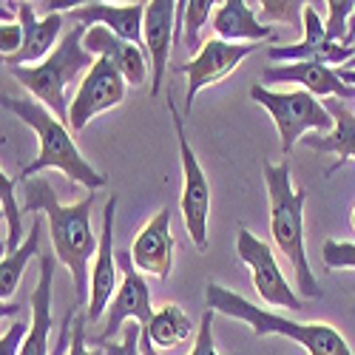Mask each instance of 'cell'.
I'll return each instance as SVG.
<instances>
[{
	"mask_svg": "<svg viewBox=\"0 0 355 355\" xmlns=\"http://www.w3.org/2000/svg\"><path fill=\"white\" fill-rule=\"evenodd\" d=\"M23 214H46L49 236H51V253L57 261L66 264L74 284V307H88L92 299V270L88 261L97 256L100 239L92 227V208H94V191H88L80 202L63 205L57 199L49 176H32L23 182Z\"/></svg>",
	"mask_w": 355,
	"mask_h": 355,
	"instance_id": "cell-1",
	"label": "cell"
},
{
	"mask_svg": "<svg viewBox=\"0 0 355 355\" xmlns=\"http://www.w3.org/2000/svg\"><path fill=\"white\" fill-rule=\"evenodd\" d=\"M6 111H12L23 125H28L35 134H37V142H40V154L32 165H26L20 173H17V182H26L32 176H40L43 171H60L66 173L71 182H80L83 188L88 191H100L108 185L105 173H100L94 165H88V159L80 154V148L69 131L66 123H60L57 116L40 105L35 97H12V94H3L0 100Z\"/></svg>",
	"mask_w": 355,
	"mask_h": 355,
	"instance_id": "cell-2",
	"label": "cell"
},
{
	"mask_svg": "<svg viewBox=\"0 0 355 355\" xmlns=\"http://www.w3.org/2000/svg\"><path fill=\"white\" fill-rule=\"evenodd\" d=\"M264 185H268V199H270V233L273 245L279 253L290 261L295 284H299L302 295L307 299H321V284L313 276L310 259H307V245H304V202L307 191L293 188L290 182V168L287 165H273L264 162Z\"/></svg>",
	"mask_w": 355,
	"mask_h": 355,
	"instance_id": "cell-3",
	"label": "cell"
},
{
	"mask_svg": "<svg viewBox=\"0 0 355 355\" xmlns=\"http://www.w3.org/2000/svg\"><path fill=\"white\" fill-rule=\"evenodd\" d=\"M88 26H74L63 35L60 46H57L40 66H12L9 74L32 94L40 105H46L57 120L69 125V111H71V97L69 88L74 83H83L97 63L94 54H88L83 40H85Z\"/></svg>",
	"mask_w": 355,
	"mask_h": 355,
	"instance_id": "cell-4",
	"label": "cell"
},
{
	"mask_svg": "<svg viewBox=\"0 0 355 355\" xmlns=\"http://www.w3.org/2000/svg\"><path fill=\"white\" fill-rule=\"evenodd\" d=\"M205 299H208V307L214 313H222V315H230V318H239V321L250 324L256 338L284 336L295 344H302L307 349V355H352L347 338L336 327H330V324H321V321L299 324V321L282 318L279 313L264 310L256 302H248L245 295L233 293V290H227L216 282H211L208 287H205Z\"/></svg>",
	"mask_w": 355,
	"mask_h": 355,
	"instance_id": "cell-5",
	"label": "cell"
},
{
	"mask_svg": "<svg viewBox=\"0 0 355 355\" xmlns=\"http://www.w3.org/2000/svg\"><path fill=\"white\" fill-rule=\"evenodd\" d=\"M250 97L270 111L279 139H282V151L290 154L295 142H302L310 131L313 134H330L336 128L330 111L318 103L310 92L299 88V92H270L261 83L250 85Z\"/></svg>",
	"mask_w": 355,
	"mask_h": 355,
	"instance_id": "cell-6",
	"label": "cell"
},
{
	"mask_svg": "<svg viewBox=\"0 0 355 355\" xmlns=\"http://www.w3.org/2000/svg\"><path fill=\"white\" fill-rule=\"evenodd\" d=\"M165 105L168 114L173 120V131H176V145H180V162H182V199H180V208H182V219L188 227L191 242L196 245V250H208V214H211V182L205 176L193 148L188 142L185 134V120L182 114L176 111L173 100L165 94Z\"/></svg>",
	"mask_w": 355,
	"mask_h": 355,
	"instance_id": "cell-7",
	"label": "cell"
},
{
	"mask_svg": "<svg viewBox=\"0 0 355 355\" xmlns=\"http://www.w3.org/2000/svg\"><path fill=\"white\" fill-rule=\"evenodd\" d=\"M116 268H120L123 273V284L116 287V295L111 299L108 310H105V321H103V333L97 336V347L108 344L116 333H120V327L134 318L139 327H148L154 318V304H151V290H148L145 279L139 276L137 264L131 259V250H120L116 253Z\"/></svg>",
	"mask_w": 355,
	"mask_h": 355,
	"instance_id": "cell-8",
	"label": "cell"
},
{
	"mask_svg": "<svg viewBox=\"0 0 355 355\" xmlns=\"http://www.w3.org/2000/svg\"><path fill=\"white\" fill-rule=\"evenodd\" d=\"M236 256H239L248 268H250V276H253V287L259 293V299L264 304H273V307H284V310H293L299 313L304 307V302L299 295L293 293V287L287 284L279 261L273 256V248L268 242L256 239L250 230H239V239H236Z\"/></svg>",
	"mask_w": 355,
	"mask_h": 355,
	"instance_id": "cell-9",
	"label": "cell"
},
{
	"mask_svg": "<svg viewBox=\"0 0 355 355\" xmlns=\"http://www.w3.org/2000/svg\"><path fill=\"white\" fill-rule=\"evenodd\" d=\"M253 51H259V43H225L219 37L208 40L202 46V51L185 66H180V71L188 77V88H185V111L191 114L193 108V100L199 97L202 88L208 85H216L222 83L225 77H230L236 69L242 66L245 57H250Z\"/></svg>",
	"mask_w": 355,
	"mask_h": 355,
	"instance_id": "cell-10",
	"label": "cell"
},
{
	"mask_svg": "<svg viewBox=\"0 0 355 355\" xmlns=\"http://www.w3.org/2000/svg\"><path fill=\"white\" fill-rule=\"evenodd\" d=\"M125 77L116 71L108 60H97L83 83L77 85V94L71 97V111H69V131L80 134L97 114L120 105L125 100Z\"/></svg>",
	"mask_w": 355,
	"mask_h": 355,
	"instance_id": "cell-11",
	"label": "cell"
},
{
	"mask_svg": "<svg viewBox=\"0 0 355 355\" xmlns=\"http://www.w3.org/2000/svg\"><path fill=\"white\" fill-rule=\"evenodd\" d=\"M268 57L279 63H321V66H338L344 69L352 57L355 49L344 43H330L327 40V28H324L315 3L304 6V40L293 43V46H273L268 49Z\"/></svg>",
	"mask_w": 355,
	"mask_h": 355,
	"instance_id": "cell-12",
	"label": "cell"
},
{
	"mask_svg": "<svg viewBox=\"0 0 355 355\" xmlns=\"http://www.w3.org/2000/svg\"><path fill=\"white\" fill-rule=\"evenodd\" d=\"M173 35H176V3H171V0H151V3H145L142 43H145L148 63H151V97L162 94Z\"/></svg>",
	"mask_w": 355,
	"mask_h": 355,
	"instance_id": "cell-13",
	"label": "cell"
},
{
	"mask_svg": "<svg viewBox=\"0 0 355 355\" xmlns=\"http://www.w3.org/2000/svg\"><path fill=\"white\" fill-rule=\"evenodd\" d=\"M282 83L302 85L313 97H333V100H344V103H349V97H355V88L338 77V69L321 66V63H279V66H268L261 71L264 88L282 85Z\"/></svg>",
	"mask_w": 355,
	"mask_h": 355,
	"instance_id": "cell-14",
	"label": "cell"
},
{
	"mask_svg": "<svg viewBox=\"0 0 355 355\" xmlns=\"http://www.w3.org/2000/svg\"><path fill=\"white\" fill-rule=\"evenodd\" d=\"M114 214H116V196H108L103 211V230H100V250L97 261L92 264V299L85 307V318L97 321L105 315L111 299L116 295V250H114Z\"/></svg>",
	"mask_w": 355,
	"mask_h": 355,
	"instance_id": "cell-15",
	"label": "cell"
},
{
	"mask_svg": "<svg viewBox=\"0 0 355 355\" xmlns=\"http://www.w3.org/2000/svg\"><path fill=\"white\" fill-rule=\"evenodd\" d=\"M173 248L176 242L171 233V211L162 208L137 233V239L131 245V259L139 273L168 279L173 270Z\"/></svg>",
	"mask_w": 355,
	"mask_h": 355,
	"instance_id": "cell-16",
	"label": "cell"
},
{
	"mask_svg": "<svg viewBox=\"0 0 355 355\" xmlns=\"http://www.w3.org/2000/svg\"><path fill=\"white\" fill-rule=\"evenodd\" d=\"M20 26H23V49L20 54H15L12 60H3L6 69L12 66H40L46 57L60 46V35H63V15H51V17H37L35 3H12Z\"/></svg>",
	"mask_w": 355,
	"mask_h": 355,
	"instance_id": "cell-17",
	"label": "cell"
},
{
	"mask_svg": "<svg viewBox=\"0 0 355 355\" xmlns=\"http://www.w3.org/2000/svg\"><path fill=\"white\" fill-rule=\"evenodd\" d=\"M83 46H85L88 54H94L97 60H108L125 77L128 85H145V80H148V54L142 51V46H134L123 37H116L114 32H108L105 26L88 28Z\"/></svg>",
	"mask_w": 355,
	"mask_h": 355,
	"instance_id": "cell-18",
	"label": "cell"
},
{
	"mask_svg": "<svg viewBox=\"0 0 355 355\" xmlns=\"http://www.w3.org/2000/svg\"><path fill=\"white\" fill-rule=\"evenodd\" d=\"M69 20L77 26H105L108 32L123 37L134 46H142V23H145V3H83L69 12Z\"/></svg>",
	"mask_w": 355,
	"mask_h": 355,
	"instance_id": "cell-19",
	"label": "cell"
},
{
	"mask_svg": "<svg viewBox=\"0 0 355 355\" xmlns=\"http://www.w3.org/2000/svg\"><path fill=\"white\" fill-rule=\"evenodd\" d=\"M54 264L57 256L49 250L40 256V279L37 287L28 295V307H32V324H28V336L23 341L20 355H51L49 333H51V284H54Z\"/></svg>",
	"mask_w": 355,
	"mask_h": 355,
	"instance_id": "cell-20",
	"label": "cell"
},
{
	"mask_svg": "<svg viewBox=\"0 0 355 355\" xmlns=\"http://www.w3.org/2000/svg\"><path fill=\"white\" fill-rule=\"evenodd\" d=\"M214 35L225 43H264L270 40L279 28L259 20V12L245 0H225L214 15Z\"/></svg>",
	"mask_w": 355,
	"mask_h": 355,
	"instance_id": "cell-21",
	"label": "cell"
},
{
	"mask_svg": "<svg viewBox=\"0 0 355 355\" xmlns=\"http://www.w3.org/2000/svg\"><path fill=\"white\" fill-rule=\"evenodd\" d=\"M324 108L330 111L336 128L330 134H307L302 145L313 148V151H333L338 154L336 165L324 171V176H333L338 168L347 165V159H355V111L344 100H324Z\"/></svg>",
	"mask_w": 355,
	"mask_h": 355,
	"instance_id": "cell-22",
	"label": "cell"
},
{
	"mask_svg": "<svg viewBox=\"0 0 355 355\" xmlns=\"http://www.w3.org/2000/svg\"><path fill=\"white\" fill-rule=\"evenodd\" d=\"M145 333H148V338L154 341L157 349H171V347H180V344H185L191 338L193 324H191L188 313L180 304H162L154 313L151 324L145 327Z\"/></svg>",
	"mask_w": 355,
	"mask_h": 355,
	"instance_id": "cell-23",
	"label": "cell"
},
{
	"mask_svg": "<svg viewBox=\"0 0 355 355\" xmlns=\"http://www.w3.org/2000/svg\"><path fill=\"white\" fill-rule=\"evenodd\" d=\"M40 233H43V219L35 216L32 219V233H28V239L23 242L20 250L15 253H6L3 261H0V302H12V295L23 279V268L28 264V259L37 256V245H40Z\"/></svg>",
	"mask_w": 355,
	"mask_h": 355,
	"instance_id": "cell-24",
	"label": "cell"
},
{
	"mask_svg": "<svg viewBox=\"0 0 355 355\" xmlns=\"http://www.w3.org/2000/svg\"><path fill=\"white\" fill-rule=\"evenodd\" d=\"M15 182L6 171L0 173V205H3V222H6V239H3V256L23 248V205L15 196Z\"/></svg>",
	"mask_w": 355,
	"mask_h": 355,
	"instance_id": "cell-25",
	"label": "cell"
},
{
	"mask_svg": "<svg viewBox=\"0 0 355 355\" xmlns=\"http://www.w3.org/2000/svg\"><path fill=\"white\" fill-rule=\"evenodd\" d=\"M214 6H216L214 0H188L185 3V46L193 57L202 51V46H199L202 28L214 23V15H216Z\"/></svg>",
	"mask_w": 355,
	"mask_h": 355,
	"instance_id": "cell-26",
	"label": "cell"
},
{
	"mask_svg": "<svg viewBox=\"0 0 355 355\" xmlns=\"http://www.w3.org/2000/svg\"><path fill=\"white\" fill-rule=\"evenodd\" d=\"M304 6L307 3H299V0H282V3H276V0H264V3H259V20L268 23V26L290 23V26L299 28L302 17H304Z\"/></svg>",
	"mask_w": 355,
	"mask_h": 355,
	"instance_id": "cell-27",
	"label": "cell"
},
{
	"mask_svg": "<svg viewBox=\"0 0 355 355\" xmlns=\"http://www.w3.org/2000/svg\"><path fill=\"white\" fill-rule=\"evenodd\" d=\"M355 12V0H330L327 3V40L330 43H344L347 40V26H349V17Z\"/></svg>",
	"mask_w": 355,
	"mask_h": 355,
	"instance_id": "cell-28",
	"label": "cell"
},
{
	"mask_svg": "<svg viewBox=\"0 0 355 355\" xmlns=\"http://www.w3.org/2000/svg\"><path fill=\"white\" fill-rule=\"evenodd\" d=\"M321 261L330 270H344L355 268V242H336V239H324L321 248Z\"/></svg>",
	"mask_w": 355,
	"mask_h": 355,
	"instance_id": "cell-29",
	"label": "cell"
},
{
	"mask_svg": "<svg viewBox=\"0 0 355 355\" xmlns=\"http://www.w3.org/2000/svg\"><path fill=\"white\" fill-rule=\"evenodd\" d=\"M191 355H219L216 352V344H214V310L211 307L202 313L199 333H196V341H193Z\"/></svg>",
	"mask_w": 355,
	"mask_h": 355,
	"instance_id": "cell-30",
	"label": "cell"
},
{
	"mask_svg": "<svg viewBox=\"0 0 355 355\" xmlns=\"http://www.w3.org/2000/svg\"><path fill=\"white\" fill-rule=\"evenodd\" d=\"M139 338H142V327L139 324H128L123 330V341H108L105 355H139Z\"/></svg>",
	"mask_w": 355,
	"mask_h": 355,
	"instance_id": "cell-31",
	"label": "cell"
},
{
	"mask_svg": "<svg viewBox=\"0 0 355 355\" xmlns=\"http://www.w3.org/2000/svg\"><path fill=\"white\" fill-rule=\"evenodd\" d=\"M23 26L20 23H3L0 26V51H3V60H12L15 54H20L23 49Z\"/></svg>",
	"mask_w": 355,
	"mask_h": 355,
	"instance_id": "cell-32",
	"label": "cell"
},
{
	"mask_svg": "<svg viewBox=\"0 0 355 355\" xmlns=\"http://www.w3.org/2000/svg\"><path fill=\"white\" fill-rule=\"evenodd\" d=\"M26 336H28L26 321H12V327L3 333V338H0V355H20Z\"/></svg>",
	"mask_w": 355,
	"mask_h": 355,
	"instance_id": "cell-33",
	"label": "cell"
},
{
	"mask_svg": "<svg viewBox=\"0 0 355 355\" xmlns=\"http://www.w3.org/2000/svg\"><path fill=\"white\" fill-rule=\"evenodd\" d=\"M77 310H80V307H77ZM69 355H105V347H97V349H88V347H85V318H83L80 313L74 315V333H71Z\"/></svg>",
	"mask_w": 355,
	"mask_h": 355,
	"instance_id": "cell-34",
	"label": "cell"
},
{
	"mask_svg": "<svg viewBox=\"0 0 355 355\" xmlns=\"http://www.w3.org/2000/svg\"><path fill=\"white\" fill-rule=\"evenodd\" d=\"M74 315H77V307L66 313L63 324H60V333H57V341L51 347V355H69V347H71V327H74Z\"/></svg>",
	"mask_w": 355,
	"mask_h": 355,
	"instance_id": "cell-35",
	"label": "cell"
},
{
	"mask_svg": "<svg viewBox=\"0 0 355 355\" xmlns=\"http://www.w3.org/2000/svg\"><path fill=\"white\" fill-rule=\"evenodd\" d=\"M139 355H162L157 347H154V341L148 338V333H145V327H142V338H139Z\"/></svg>",
	"mask_w": 355,
	"mask_h": 355,
	"instance_id": "cell-36",
	"label": "cell"
},
{
	"mask_svg": "<svg viewBox=\"0 0 355 355\" xmlns=\"http://www.w3.org/2000/svg\"><path fill=\"white\" fill-rule=\"evenodd\" d=\"M344 46L355 49V12H352V17H349V26H347V40H344Z\"/></svg>",
	"mask_w": 355,
	"mask_h": 355,
	"instance_id": "cell-37",
	"label": "cell"
},
{
	"mask_svg": "<svg viewBox=\"0 0 355 355\" xmlns=\"http://www.w3.org/2000/svg\"><path fill=\"white\" fill-rule=\"evenodd\" d=\"M338 77H341L347 85H352V88H355V69H338Z\"/></svg>",
	"mask_w": 355,
	"mask_h": 355,
	"instance_id": "cell-38",
	"label": "cell"
},
{
	"mask_svg": "<svg viewBox=\"0 0 355 355\" xmlns=\"http://www.w3.org/2000/svg\"><path fill=\"white\" fill-rule=\"evenodd\" d=\"M17 310H20L17 304H3V307H0V315L6 318V315H12V313H17Z\"/></svg>",
	"mask_w": 355,
	"mask_h": 355,
	"instance_id": "cell-39",
	"label": "cell"
},
{
	"mask_svg": "<svg viewBox=\"0 0 355 355\" xmlns=\"http://www.w3.org/2000/svg\"><path fill=\"white\" fill-rule=\"evenodd\" d=\"M349 225H352V230H355V208H352V214H349Z\"/></svg>",
	"mask_w": 355,
	"mask_h": 355,
	"instance_id": "cell-40",
	"label": "cell"
},
{
	"mask_svg": "<svg viewBox=\"0 0 355 355\" xmlns=\"http://www.w3.org/2000/svg\"><path fill=\"white\" fill-rule=\"evenodd\" d=\"M344 69H355V57H352V60H349V63H347Z\"/></svg>",
	"mask_w": 355,
	"mask_h": 355,
	"instance_id": "cell-41",
	"label": "cell"
}]
</instances>
